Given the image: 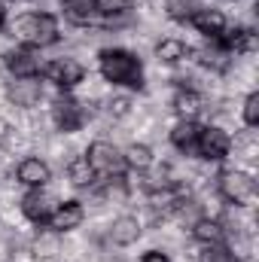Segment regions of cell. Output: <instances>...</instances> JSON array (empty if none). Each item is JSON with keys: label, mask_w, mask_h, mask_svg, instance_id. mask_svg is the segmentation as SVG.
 Returning <instances> with one entry per match:
<instances>
[{"label": "cell", "mask_w": 259, "mask_h": 262, "mask_svg": "<svg viewBox=\"0 0 259 262\" xmlns=\"http://www.w3.org/2000/svg\"><path fill=\"white\" fill-rule=\"evenodd\" d=\"M195 3L192 0H165V12L174 18V21H186L189 15H192Z\"/></svg>", "instance_id": "4316f807"}, {"label": "cell", "mask_w": 259, "mask_h": 262, "mask_svg": "<svg viewBox=\"0 0 259 262\" xmlns=\"http://www.w3.org/2000/svg\"><path fill=\"white\" fill-rule=\"evenodd\" d=\"M101 76L113 85L143 89V67L140 58L128 49H104L101 52Z\"/></svg>", "instance_id": "7a4b0ae2"}, {"label": "cell", "mask_w": 259, "mask_h": 262, "mask_svg": "<svg viewBox=\"0 0 259 262\" xmlns=\"http://www.w3.org/2000/svg\"><path fill=\"white\" fill-rule=\"evenodd\" d=\"M198 134H201V125H198L195 119H180V122L171 128V143H174L180 152H195Z\"/></svg>", "instance_id": "2e32d148"}, {"label": "cell", "mask_w": 259, "mask_h": 262, "mask_svg": "<svg viewBox=\"0 0 259 262\" xmlns=\"http://www.w3.org/2000/svg\"><path fill=\"white\" fill-rule=\"evenodd\" d=\"M3 64L6 70L12 73V79H28V76H40V58H37V52L34 49H28V46H15V49H9L6 55H3Z\"/></svg>", "instance_id": "52a82bcc"}, {"label": "cell", "mask_w": 259, "mask_h": 262, "mask_svg": "<svg viewBox=\"0 0 259 262\" xmlns=\"http://www.w3.org/2000/svg\"><path fill=\"white\" fill-rule=\"evenodd\" d=\"M198 61L204 67H210V70H217V73H223V70H229V64H232V55L226 49H220L217 40H210V46H204L198 52Z\"/></svg>", "instance_id": "cb8c5ba5"}, {"label": "cell", "mask_w": 259, "mask_h": 262, "mask_svg": "<svg viewBox=\"0 0 259 262\" xmlns=\"http://www.w3.org/2000/svg\"><path fill=\"white\" fill-rule=\"evenodd\" d=\"M9 98L15 101V107H34V104L43 98V85H40V76L12 79V82H9Z\"/></svg>", "instance_id": "5bb4252c"}, {"label": "cell", "mask_w": 259, "mask_h": 262, "mask_svg": "<svg viewBox=\"0 0 259 262\" xmlns=\"http://www.w3.org/2000/svg\"><path fill=\"white\" fill-rule=\"evenodd\" d=\"M3 25H6V6L0 3V28H3Z\"/></svg>", "instance_id": "f546056e"}, {"label": "cell", "mask_w": 259, "mask_h": 262, "mask_svg": "<svg viewBox=\"0 0 259 262\" xmlns=\"http://www.w3.org/2000/svg\"><path fill=\"white\" fill-rule=\"evenodd\" d=\"M195 152L204 162H223L232 152V134L226 128H220V125H207V128H201V134H198Z\"/></svg>", "instance_id": "5b68a950"}, {"label": "cell", "mask_w": 259, "mask_h": 262, "mask_svg": "<svg viewBox=\"0 0 259 262\" xmlns=\"http://www.w3.org/2000/svg\"><path fill=\"white\" fill-rule=\"evenodd\" d=\"M12 37L28 49H43L58 40V18L52 12H25L12 21Z\"/></svg>", "instance_id": "6da1fadb"}, {"label": "cell", "mask_w": 259, "mask_h": 262, "mask_svg": "<svg viewBox=\"0 0 259 262\" xmlns=\"http://www.w3.org/2000/svg\"><path fill=\"white\" fill-rule=\"evenodd\" d=\"M192 238L198 244H220L226 238V229L220 220H210V216H198L192 223Z\"/></svg>", "instance_id": "d6986e66"}, {"label": "cell", "mask_w": 259, "mask_h": 262, "mask_svg": "<svg viewBox=\"0 0 259 262\" xmlns=\"http://www.w3.org/2000/svg\"><path fill=\"white\" fill-rule=\"evenodd\" d=\"M15 177H18V183L28 186V189H43V186L52 180V168H49L43 159L31 156V159H21V162H18Z\"/></svg>", "instance_id": "8fae6325"}, {"label": "cell", "mask_w": 259, "mask_h": 262, "mask_svg": "<svg viewBox=\"0 0 259 262\" xmlns=\"http://www.w3.org/2000/svg\"><path fill=\"white\" fill-rule=\"evenodd\" d=\"M95 9L107 28H119L131 18V0H95Z\"/></svg>", "instance_id": "9a60e30c"}, {"label": "cell", "mask_w": 259, "mask_h": 262, "mask_svg": "<svg viewBox=\"0 0 259 262\" xmlns=\"http://www.w3.org/2000/svg\"><path fill=\"white\" fill-rule=\"evenodd\" d=\"M82 220H85V207H82V201H64V204H58V207L52 210V216L46 220V226H49L52 232L64 235V232L79 229Z\"/></svg>", "instance_id": "30bf717a"}, {"label": "cell", "mask_w": 259, "mask_h": 262, "mask_svg": "<svg viewBox=\"0 0 259 262\" xmlns=\"http://www.w3.org/2000/svg\"><path fill=\"white\" fill-rule=\"evenodd\" d=\"M52 119H55V125L64 131V134L79 131L82 128V122H85V107H82L76 98L61 95V98L55 101V107H52Z\"/></svg>", "instance_id": "ba28073f"}, {"label": "cell", "mask_w": 259, "mask_h": 262, "mask_svg": "<svg viewBox=\"0 0 259 262\" xmlns=\"http://www.w3.org/2000/svg\"><path fill=\"white\" fill-rule=\"evenodd\" d=\"M186 55H189V46H186L183 40H177V37H165V40L156 46V58L165 61V64H177V61H183Z\"/></svg>", "instance_id": "7402d4cb"}, {"label": "cell", "mask_w": 259, "mask_h": 262, "mask_svg": "<svg viewBox=\"0 0 259 262\" xmlns=\"http://www.w3.org/2000/svg\"><path fill=\"white\" fill-rule=\"evenodd\" d=\"M122 159H125V168L131 171H149L153 168V149L146 146V143H131L128 149L122 152Z\"/></svg>", "instance_id": "603a6c76"}, {"label": "cell", "mask_w": 259, "mask_h": 262, "mask_svg": "<svg viewBox=\"0 0 259 262\" xmlns=\"http://www.w3.org/2000/svg\"><path fill=\"white\" fill-rule=\"evenodd\" d=\"M64 18L76 28H89L98 18L95 0H64Z\"/></svg>", "instance_id": "e0dca14e"}, {"label": "cell", "mask_w": 259, "mask_h": 262, "mask_svg": "<svg viewBox=\"0 0 259 262\" xmlns=\"http://www.w3.org/2000/svg\"><path fill=\"white\" fill-rule=\"evenodd\" d=\"M186 21L192 25L198 34H204V37H210V40L226 31V15H223L220 9H213V6H195L192 15H189Z\"/></svg>", "instance_id": "7c38bea8"}, {"label": "cell", "mask_w": 259, "mask_h": 262, "mask_svg": "<svg viewBox=\"0 0 259 262\" xmlns=\"http://www.w3.org/2000/svg\"><path fill=\"white\" fill-rule=\"evenodd\" d=\"M85 159H89L95 177H119V174L125 171L122 152H119L113 143H107V140H95V143L85 149Z\"/></svg>", "instance_id": "277c9868"}, {"label": "cell", "mask_w": 259, "mask_h": 262, "mask_svg": "<svg viewBox=\"0 0 259 262\" xmlns=\"http://www.w3.org/2000/svg\"><path fill=\"white\" fill-rule=\"evenodd\" d=\"M201 107H204V101L195 89H180L177 98H174V110H177L180 119H195L201 113Z\"/></svg>", "instance_id": "44dd1931"}, {"label": "cell", "mask_w": 259, "mask_h": 262, "mask_svg": "<svg viewBox=\"0 0 259 262\" xmlns=\"http://www.w3.org/2000/svg\"><path fill=\"white\" fill-rule=\"evenodd\" d=\"M137 238H140V223H137V216H119V220H113V226H110V241H113V244L128 247Z\"/></svg>", "instance_id": "ac0fdd59"}, {"label": "cell", "mask_w": 259, "mask_h": 262, "mask_svg": "<svg viewBox=\"0 0 259 262\" xmlns=\"http://www.w3.org/2000/svg\"><path fill=\"white\" fill-rule=\"evenodd\" d=\"M198 262H241V259L232 247H226L220 241V244H204V250L198 253Z\"/></svg>", "instance_id": "d4e9b609"}, {"label": "cell", "mask_w": 259, "mask_h": 262, "mask_svg": "<svg viewBox=\"0 0 259 262\" xmlns=\"http://www.w3.org/2000/svg\"><path fill=\"white\" fill-rule=\"evenodd\" d=\"M40 76H46L49 82H55L58 89H76L82 79H85V67L79 64L76 58H55V61H49V64L40 67Z\"/></svg>", "instance_id": "8992f818"}, {"label": "cell", "mask_w": 259, "mask_h": 262, "mask_svg": "<svg viewBox=\"0 0 259 262\" xmlns=\"http://www.w3.org/2000/svg\"><path fill=\"white\" fill-rule=\"evenodd\" d=\"M241 119L247 128H256L259 125V92H250L244 98V107H241Z\"/></svg>", "instance_id": "484cf974"}, {"label": "cell", "mask_w": 259, "mask_h": 262, "mask_svg": "<svg viewBox=\"0 0 259 262\" xmlns=\"http://www.w3.org/2000/svg\"><path fill=\"white\" fill-rule=\"evenodd\" d=\"M55 207H58L55 198L49 195V192H43V189H31L28 195L21 198V213H25L31 223H40V226L52 216Z\"/></svg>", "instance_id": "4fadbf2b"}, {"label": "cell", "mask_w": 259, "mask_h": 262, "mask_svg": "<svg viewBox=\"0 0 259 262\" xmlns=\"http://www.w3.org/2000/svg\"><path fill=\"white\" fill-rule=\"evenodd\" d=\"M217 189H220V195L226 198L229 204H247L250 198L256 195V180H253L247 171L226 168V171L217 177Z\"/></svg>", "instance_id": "3957f363"}, {"label": "cell", "mask_w": 259, "mask_h": 262, "mask_svg": "<svg viewBox=\"0 0 259 262\" xmlns=\"http://www.w3.org/2000/svg\"><path fill=\"white\" fill-rule=\"evenodd\" d=\"M67 180H70L76 189H89V186L95 183V171H92V165H89L85 156H73V159L67 162Z\"/></svg>", "instance_id": "ffe728a7"}, {"label": "cell", "mask_w": 259, "mask_h": 262, "mask_svg": "<svg viewBox=\"0 0 259 262\" xmlns=\"http://www.w3.org/2000/svg\"><path fill=\"white\" fill-rule=\"evenodd\" d=\"M140 262H171V259H168V253H162V250H146V253L140 256Z\"/></svg>", "instance_id": "f1b7e54d"}, {"label": "cell", "mask_w": 259, "mask_h": 262, "mask_svg": "<svg viewBox=\"0 0 259 262\" xmlns=\"http://www.w3.org/2000/svg\"><path fill=\"white\" fill-rule=\"evenodd\" d=\"M128 110H131L128 98H113V101H110V116L119 119V116H128Z\"/></svg>", "instance_id": "83f0119b"}, {"label": "cell", "mask_w": 259, "mask_h": 262, "mask_svg": "<svg viewBox=\"0 0 259 262\" xmlns=\"http://www.w3.org/2000/svg\"><path fill=\"white\" fill-rule=\"evenodd\" d=\"M220 49H226L229 55H250L256 52V31L253 28H226L220 37H213Z\"/></svg>", "instance_id": "9c48e42d"}]
</instances>
